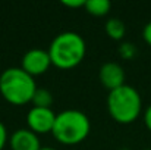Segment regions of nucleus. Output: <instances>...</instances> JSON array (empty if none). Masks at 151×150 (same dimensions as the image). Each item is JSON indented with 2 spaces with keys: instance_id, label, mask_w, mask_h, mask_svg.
I'll return each mask as SVG.
<instances>
[{
  "instance_id": "19",
  "label": "nucleus",
  "mask_w": 151,
  "mask_h": 150,
  "mask_svg": "<svg viewBox=\"0 0 151 150\" xmlns=\"http://www.w3.org/2000/svg\"><path fill=\"white\" fill-rule=\"evenodd\" d=\"M145 150H151V149H145Z\"/></svg>"
},
{
  "instance_id": "14",
  "label": "nucleus",
  "mask_w": 151,
  "mask_h": 150,
  "mask_svg": "<svg viewBox=\"0 0 151 150\" xmlns=\"http://www.w3.org/2000/svg\"><path fill=\"white\" fill-rule=\"evenodd\" d=\"M85 1L87 0H63L62 4H65L68 7H72V9H78V7H84Z\"/></svg>"
},
{
  "instance_id": "11",
  "label": "nucleus",
  "mask_w": 151,
  "mask_h": 150,
  "mask_svg": "<svg viewBox=\"0 0 151 150\" xmlns=\"http://www.w3.org/2000/svg\"><path fill=\"white\" fill-rule=\"evenodd\" d=\"M31 103L37 107H50L53 103V94L47 88H37Z\"/></svg>"
},
{
  "instance_id": "6",
  "label": "nucleus",
  "mask_w": 151,
  "mask_h": 150,
  "mask_svg": "<svg viewBox=\"0 0 151 150\" xmlns=\"http://www.w3.org/2000/svg\"><path fill=\"white\" fill-rule=\"evenodd\" d=\"M56 121V113L51 107H37L32 106L27 113V125L35 134L51 133Z\"/></svg>"
},
{
  "instance_id": "9",
  "label": "nucleus",
  "mask_w": 151,
  "mask_h": 150,
  "mask_svg": "<svg viewBox=\"0 0 151 150\" xmlns=\"http://www.w3.org/2000/svg\"><path fill=\"white\" fill-rule=\"evenodd\" d=\"M104 30H106L107 36L111 40H116V41L122 40L125 37V34H126V27H125L123 21L119 19V18H110V19H107Z\"/></svg>"
},
{
  "instance_id": "8",
  "label": "nucleus",
  "mask_w": 151,
  "mask_h": 150,
  "mask_svg": "<svg viewBox=\"0 0 151 150\" xmlns=\"http://www.w3.org/2000/svg\"><path fill=\"white\" fill-rule=\"evenodd\" d=\"M9 146L12 150H40L41 143L38 134L29 128H18L9 137Z\"/></svg>"
},
{
  "instance_id": "2",
  "label": "nucleus",
  "mask_w": 151,
  "mask_h": 150,
  "mask_svg": "<svg viewBox=\"0 0 151 150\" xmlns=\"http://www.w3.org/2000/svg\"><path fill=\"white\" fill-rule=\"evenodd\" d=\"M91 131L90 118L78 109H66L60 113H56V121L53 127V137L65 144L73 146L82 143Z\"/></svg>"
},
{
  "instance_id": "5",
  "label": "nucleus",
  "mask_w": 151,
  "mask_h": 150,
  "mask_svg": "<svg viewBox=\"0 0 151 150\" xmlns=\"http://www.w3.org/2000/svg\"><path fill=\"white\" fill-rule=\"evenodd\" d=\"M51 66V59L49 51L44 49H29L25 51L21 60V68L28 72L31 77H38L43 75L49 71Z\"/></svg>"
},
{
  "instance_id": "15",
  "label": "nucleus",
  "mask_w": 151,
  "mask_h": 150,
  "mask_svg": "<svg viewBox=\"0 0 151 150\" xmlns=\"http://www.w3.org/2000/svg\"><path fill=\"white\" fill-rule=\"evenodd\" d=\"M142 38L148 46H151V21L145 24V27L142 30Z\"/></svg>"
},
{
  "instance_id": "7",
  "label": "nucleus",
  "mask_w": 151,
  "mask_h": 150,
  "mask_svg": "<svg viewBox=\"0 0 151 150\" xmlns=\"http://www.w3.org/2000/svg\"><path fill=\"white\" fill-rule=\"evenodd\" d=\"M100 77V83L103 87H106L109 91L116 90L119 87H122L125 83V71L122 68V65H119L117 62H106L103 63L99 72Z\"/></svg>"
},
{
  "instance_id": "13",
  "label": "nucleus",
  "mask_w": 151,
  "mask_h": 150,
  "mask_svg": "<svg viewBox=\"0 0 151 150\" xmlns=\"http://www.w3.org/2000/svg\"><path fill=\"white\" fill-rule=\"evenodd\" d=\"M9 141V136H7V130L4 127V124L0 121V150H3V147L6 146V143Z\"/></svg>"
},
{
  "instance_id": "16",
  "label": "nucleus",
  "mask_w": 151,
  "mask_h": 150,
  "mask_svg": "<svg viewBox=\"0 0 151 150\" xmlns=\"http://www.w3.org/2000/svg\"><path fill=\"white\" fill-rule=\"evenodd\" d=\"M144 124L151 133V104L144 110Z\"/></svg>"
},
{
  "instance_id": "17",
  "label": "nucleus",
  "mask_w": 151,
  "mask_h": 150,
  "mask_svg": "<svg viewBox=\"0 0 151 150\" xmlns=\"http://www.w3.org/2000/svg\"><path fill=\"white\" fill-rule=\"evenodd\" d=\"M40 150H57V149H54V147H41Z\"/></svg>"
},
{
  "instance_id": "10",
  "label": "nucleus",
  "mask_w": 151,
  "mask_h": 150,
  "mask_svg": "<svg viewBox=\"0 0 151 150\" xmlns=\"http://www.w3.org/2000/svg\"><path fill=\"white\" fill-rule=\"evenodd\" d=\"M84 7L93 16H106L110 12L111 3L109 0H87Z\"/></svg>"
},
{
  "instance_id": "12",
  "label": "nucleus",
  "mask_w": 151,
  "mask_h": 150,
  "mask_svg": "<svg viewBox=\"0 0 151 150\" xmlns=\"http://www.w3.org/2000/svg\"><path fill=\"white\" fill-rule=\"evenodd\" d=\"M119 54L123 59H134L137 56V47L132 43H122L119 46Z\"/></svg>"
},
{
  "instance_id": "4",
  "label": "nucleus",
  "mask_w": 151,
  "mask_h": 150,
  "mask_svg": "<svg viewBox=\"0 0 151 150\" xmlns=\"http://www.w3.org/2000/svg\"><path fill=\"white\" fill-rule=\"evenodd\" d=\"M107 110L119 124H131L137 121L142 110V99L137 88L123 84L122 87L109 91Z\"/></svg>"
},
{
  "instance_id": "3",
  "label": "nucleus",
  "mask_w": 151,
  "mask_h": 150,
  "mask_svg": "<svg viewBox=\"0 0 151 150\" xmlns=\"http://www.w3.org/2000/svg\"><path fill=\"white\" fill-rule=\"evenodd\" d=\"M34 77L25 72L21 66L7 68L0 74V93L6 101L22 106L29 103L37 91Z\"/></svg>"
},
{
  "instance_id": "1",
  "label": "nucleus",
  "mask_w": 151,
  "mask_h": 150,
  "mask_svg": "<svg viewBox=\"0 0 151 150\" xmlns=\"http://www.w3.org/2000/svg\"><path fill=\"white\" fill-rule=\"evenodd\" d=\"M51 65L60 69H70L78 66L87 53V44L82 36L73 31L57 34L49 46Z\"/></svg>"
},
{
  "instance_id": "18",
  "label": "nucleus",
  "mask_w": 151,
  "mask_h": 150,
  "mask_svg": "<svg viewBox=\"0 0 151 150\" xmlns=\"http://www.w3.org/2000/svg\"><path fill=\"white\" fill-rule=\"evenodd\" d=\"M120 150H129V149H120Z\"/></svg>"
}]
</instances>
